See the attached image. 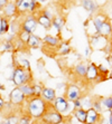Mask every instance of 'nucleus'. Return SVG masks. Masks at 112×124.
Segmentation results:
<instances>
[{
  "mask_svg": "<svg viewBox=\"0 0 112 124\" xmlns=\"http://www.w3.org/2000/svg\"><path fill=\"white\" fill-rule=\"evenodd\" d=\"M48 104L49 103H47L42 96H33V97L26 100L25 105L23 106V111L32 116L33 120L39 121L45 111L47 110Z\"/></svg>",
  "mask_w": 112,
  "mask_h": 124,
  "instance_id": "nucleus-1",
  "label": "nucleus"
},
{
  "mask_svg": "<svg viewBox=\"0 0 112 124\" xmlns=\"http://www.w3.org/2000/svg\"><path fill=\"white\" fill-rule=\"evenodd\" d=\"M11 81L15 86H21L24 84L27 83H33L34 82V77H33L32 70L24 68V67L19 66V65H15L14 69H12V75H11Z\"/></svg>",
  "mask_w": 112,
  "mask_h": 124,
  "instance_id": "nucleus-2",
  "label": "nucleus"
},
{
  "mask_svg": "<svg viewBox=\"0 0 112 124\" xmlns=\"http://www.w3.org/2000/svg\"><path fill=\"white\" fill-rule=\"evenodd\" d=\"M64 121H65V116L55 110L53 104H48L47 110L39 120L42 124H62L64 123Z\"/></svg>",
  "mask_w": 112,
  "mask_h": 124,
  "instance_id": "nucleus-3",
  "label": "nucleus"
},
{
  "mask_svg": "<svg viewBox=\"0 0 112 124\" xmlns=\"http://www.w3.org/2000/svg\"><path fill=\"white\" fill-rule=\"evenodd\" d=\"M109 44H110V38L103 37L98 32L89 36V46L92 48V50L104 52Z\"/></svg>",
  "mask_w": 112,
  "mask_h": 124,
  "instance_id": "nucleus-4",
  "label": "nucleus"
},
{
  "mask_svg": "<svg viewBox=\"0 0 112 124\" xmlns=\"http://www.w3.org/2000/svg\"><path fill=\"white\" fill-rule=\"evenodd\" d=\"M53 106L56 111H58L60 113H62L64 116H67L69 114H72L73 112V105L71 102H69L64 97L63 95H60V96H56L55 101L53 102Z\"/></svg>",
  "mask_w": 112,
  "mask_h": 124,
  "instance_id": "nucleus-5",
  "label": "nucleus"
},
{
  "mask_svg": "<svg viewBox=\"0 0 112 124\" xmlns=\"http://www.w3.org/2000/svg\"><path fill=\"white\" fill-rule=\"evenodd\" d=\"M21 20V29L29 34H35L38 28L37 18L34 14H28L20 18Z\"/></svg>",
  "mask_w": 112,
  "mask_h": 124,
  "instance_id": "nucleus-6",
  "label": "nucleus"
},
{
  "mask_svg": "<svg viewBox=\"0 0 112 124\" xmlns=\"http://www.w3.org/2000/svg\"><path fill=\"white\" fill-rule=\"evenodd\" d=\"M25 102H26V97L23 94L21 90L18 86H15L9 93V103L12 106L21 108L25 105Z\"/></svg>",
  "mask_w": 112,
  "mask_h": 124,
  "instance_id": "nucleus-7",
  "label": "nucleus"
},
{
  "mask_svg": "<svg viewBox=\"0 0 112 124\" xmlns=\"http://www.w3.org/2000/svg\"><path fill=\"white\" fill-rule=\"evenodd\" d=\"M63 96L69 102H73V101H75V100H78V98H81L83 96V91H82V88H81L78 85L69 83V84H67V86H66V90H65V92H64Z\"/></svg>",
  "mask_w": 112,
  "mask_h": 124,
  "instance_id": "nucleus-8",
  "label": "nucleus"
},
{
  "mask_svg": "<svg viewBox=\"0 0 112 124\" xmlns=\"http://www.w3.org/2000/svg\"><path fill=\"white\" fill-rule=\"evenodd\" d=\"M43 39V48L49 49L52 52L56 53V49H57L60 43L62 41V37H58V36H53V35H44Z\"/></svg>",
  "mask_w": 112,
  "mask_h": 124,
  "instance_id": "nucleus-9",
  "label": "nucleus"
},
{
  "mask_svg": "<svg viewBox=\"0 0 112 124\" xmlns=\"http://www.w3.org/2000/svg\"><path fill=\"white\" fill-rule=\"evenodd\" d=\"M100 76V72H99L98 65L93 62H90L87 64V68H86V74H85V79L87 82H96V79Z\"/></svg>",
  "mask_w": 112,
  "mask_h": 124,
  "instance_id": "nucleus-10",
  "label": "nucleus"
},
{
  "mask_svg": "<svg viewBox=\"0 0 112 124\" xmlns=\"http://www.w3.org/2000/svg\"><path fill=\"white\" fill-rule=\"evenodd\" d=\"M2 16L3 17L8 18V19H11L18 16V11H17V6H16V2L15 0H9L8 2L3 6L2 8Z\"/></svg>",
  "mask_w": 112,
  "mask_h": 124,
  "instance_id": "nucleus-11",
  "label": "nucleus"
},
{
  "mask_svg": "<svg viewBox=\"0 0 112 124\" xmlns=\"http://www.w3.org/2000/svg\"><path fill=\"white\" fill-rule=\"evenodd\" d=\"M80 3L82 8L85 10L87 14L92 17L98 11H100V6H99L95 0H80Z\"/></svg>",
  "mask_w": 112,
  "mask_h": 124,
  "instance_id": "nucleus-12",
  "label": "nucleus"
},
{
  "mask_svg": "<svg viewBox=\"0 0 112 124\" xmlns=\"http://www.w3.org/2000/svg\"><path fill=\"white\" fill-rule=\"evenodd\" d=\"M32 1L33 0H15L18 11L17 18H21L29 14V7H30Z\"/></svg>",
  "mask_w": 112,
  "mask_h": 124,
  "instance_id": "nucleus-13",
  "label": "nucleus"
},
{
  "mask_svg": "<svg viewBox=\"0 0 112 124\" xmlns=\"http://www.w3.org/2000/svg\"><path fill=\"white\" fill-rule=\"evenodd\" d=\"M106 19H108V16H106L105 14H103V12L98 11L95 15H93L92 18H91V23H92V27L95 32H99L101 26H102V23H103Z\"/></svg>",
  "mask_w": 112,
  "mask_h": 124,
  "instance_id": "nucleus-14",
  "label": "nucleus"
},
{
  "mask_svg": "<svg viewBox=\"0 0 112 124\" xmlns=\"http://www.w3.org/2000/svg\"><path fill=\"white\" fill-rule=\"evenodd\" d=\"M19 116L20 113L17 110H11L8 113L3 114V118L1 124H19Z\"/></svg>",
  "mask_w": 112,
  "mask_h": 124,
  "instance_id": "nucleus-15",
  "label": "nucleus"
},
{
  "mask_svg": "<svg viewBox=\"0 0 112 124\" xmlns=\"http://www.w3.org/2000/svg\"><path fill=\"white\" fill-rule=\"evenodd\" d=\"M42 97L47 102V103L52 104L55 101V98L57 96V92L56 90H54L53 87H48V86H44L43 91H42Z\"/></svg>",
  "mask_w": 112,
  "mask_h": 124,
  "instance_id": "nucleus-16",
  "label": "nucleus"
},
{
  "mask_svg": "<svg viewBox=\"0 0 112 124\" xmlns=\"http://www.w3.org/2000/svg\"><path fill=\"white\" fill-rule=\"evenodd\" d=\"M66 25V19L62 16H54V18L52 19V27L57 31V36L60 37V34H62V30L65 27Z\"/></svg>",
  "mask_w": 112,
  "mask_h": 124,
  "instance_id": "nucleus-17",
  "label": "nucleus"
},
{
  "mask_svg": "<svg viewBox=\"0 0 112 124\" xmlns=\"http://www.w3.org/2000/svg\"><path fill=\"white\" fill-rule=\"evenodd\" d=\"M72 52H73V48H72V46H71V44H69V40L67 41L62 40L60 43V45H58L57 49H56V54H57L58 56H62V57L69 55Z\"/></svg>",
  "mask_w": 112,
  "mask_h": 124,
  "instance_id": "nucleus-18",
  "label": "nucleus"
},
{
  "mask_svg": "<svg viewBox=\"0 0 112 124\" xmlns=\"http://www.w3.org/2000/svg\"><path fill=\"white\" fill-rule=\"evenodd\" d=\"M35 16L37 18L38 25L43 27L45 30H49V29L53 28L52 27V19H49V18H47L46 16H44L42 12H39V10L35 14Z\"/></svg>",
  "mask_w": 112,
  "mask_h": 124,
  "instance_id": "nucleus-19",
  "label": "nucleus"
},
{
  "mask_svg": "<svg viewBox=\"0 0 112 124\" xmlns=\"http://www.w3.org/2000/svg\"><path fill=\"white\" fill-rule=\"evenodd\" d=\"M86 68H87V63L86 62H78L74 67H73V74L78 78L82 79L85 77Z\"/></svg>",
  "mask_w": 112,
  "mask_h": 124,
  "instance_id": "nucleus-20",
  "label": "nucleus"
},
{
  "mask_svg": "<svg viewBox=\"0 0 112 124\" xmlns=\"http://www.w3.org/2000/svg\"><path fill=\"white\" fill-rule=\"evenodd\" d=\"M43 46V39L37 34H32L27 43V48L29 49H39Z\"/></svg>",
  "mask_w": 112,
  "mask_h": 124,
  "instance_id": "nucleus-21",
  "label": "nucleus"
},
{
  "mask_svg": "<svg viewBox=\"0 0 112 124\" xmlns=\"http://www.w3.org/2000/svg\"><path fill=\"white\" fill-rule=\"evenodd\" d=\"M101 113L96 112V111L91 107L89 110L86 111V121H85V124H98L99 120L101 117Z\"/></svg>",
  "mask_w": 112,
  "mask_h": 124,
  "instance_id": "nucleus-22",
  "label": "nucleus"
},
{
  "mask_svg": "<svg viewBox=\"0 0 112 124\" xmlns=\"http://www.w3.org/2000/svg\"><path fill=\"white\" fill-rule=\"evenodd\" d=\"M15 53V41H10L6 38L0 39V54Z\"/></svg>",
  "mask_w": 112,
  "mask_h": 124,
  "instance_id": "nucleus-23",
  "label": "nucleus"
},
{
  "mask_svg": "<svg viewBox=\"0 0 112 124\" xmlns=\"http://www.w3.org/2000/svg\"><path fill=\"white\" fill-rule=\"evenodd\" d=\"M98 34H100L101 36H103V37H105V38L112 37V23L109 19H106V20L102 23V26H101Z\"/></svg>",
  "mask_w": 112,
  "mask_h": 124,
  "instance_id": "nucleus-24",
  "label": "nucleus"
},
{
  "mask_svg": "<svg viewBox=\"0 0 112 124\" xmlns=\"http://www.w3.org/2000/svg\"><path fill=\"white\" fill-rule=\"evenodd\" d=\"M21 30V20L20 18H11L10 19V27H9V32L15 36H17L19 31Z\"/></svg>",
  "mask_w": 112,
  "mask_h": 124,
  "instance_id": "nucleus-25",
  "label": "nucleus"
},
{
  "mask_svg": "<svg viewBox=\"0 0 112 124\" xmlns=\"http://www.w3.org/2000/svg\"><path fill=\"white\" fill-rule=\"evenodd\" d=\"M72 115L73 117L81 124H85V121H86V110L80 107V108H75L73 110L72 112Z\"/></svg>",
  "mask_w": 112,
  "mask_h": 124,
  "instance_id": "nucleus-26",
  "label": "nucleus"
},
{
  "mask_svg": "<svg viewBox=\"0 0 112 124\" xmlns=\"http://www.w3.org/2000/svg\"><path fill=\"white\" fill-rule=\"evenodd\" d=\"M9 27H10V19L1 16L0 17V37L8 34Z\"/></svg>",
  "mask_w": 112,
  "mask_h": 124,
  "instance_id": "nucleus-27",
  "label": "nucleus"
},
{
  "mask_svg": "<svg viewBox=\"0 0 112 124\" xmlns=\"http://www.w3.org/2000/svg\"><path fill=\"white\" fill-rule=\"evenodd\" d=\"M19 88L21 90V92H23V94L25 95L26 100H28V98H30V97H33V96H35L34 88H33V83L24 84V85L19 86Z\"/></svg>",
  "mask_w": 112,
  "mask_h": 124,
  "instance_id": "nucleus-28",
  "label": "nucleus"
},
{
  "mask_svg": "<svg viewBox=\"0 0 112 124\" xmlns=\"http://www.w3.org/2000/svg\"><path fill=\"white\" fill-rule=\"evenodd\" d=\"M81 104H82V108L84 110H89L92 107V104H93V97L91 96H87V95H84L81 97Z\"/></svg>",
  "mask_w": 112,
  "mask_h": 124,
  "instance_id": "nucleus-29",
  "label": "nucleus"
},
{
  "mask_svg": "<svg viewBox=\"0 0 112 124\" xmlns=\"http://www.w3.org/2000/svg\"><path fill=\"white\" fill-rule=\"evenodd\" d=\"M101 103L103 106V111H112V96H104L101 97Z\"/></svg>",
  "mask_w": 112,
  "mask_h": 124,
  "instance_id": "nucleus-30",
  "label": "nucleus"
},
{
  "mask_svg": "<svg viewBox=\"0 0 112 124\" xmlns=\"http://www.w3.org/2000/svg\"><path fill=\"white\" fill-rule=\"evenodd\" d=\"M15 65H19V66L24 67V68L28 69V70H32V66H30V62L27 59V58H23V57H19L17 61L14 62V66Z\"/></svg>",
  "mask_w": 112,
  "mask_h": 124,
  "instance_id": "nucleus-31",
  "label": "nucleus"
},
{
  "mask_svg": "<svg viewBox=\"0 0 112 124\" xmlns=\"http://www.w3.org/2000/svg\"><path fill=\"white\" fill-rule=\"evenodd\" d=\"M30 35H32V34H29V32H27V31H25V30H23V29H21V30L19 31V34L17 35V38H18V40H19L20 43L27 46V43H28V40H29Z\"/></svg>",
  "mask_w": 112,
  "mask_h": 124,
  "instance_id": "nucleus-32",
  "label": "nucleus"
},
{
  "mask_svg": "<svg viewBox=\"0 0 112 124\" xmlns=\"http://www.w3.org/2000/svg\"><path fill=\"white\" fill-rule=\"evenodd\" d=\"M92 107L94 108L96 112H99V113H102L104 112L103 111V106H102V103H101V96H96V97H94L93 98V104H92Z\"/></svg>",
  "mask_w": 112,
  "mask_h": 124,
  "instance_id": "nucleus-33",
  "label": "nucleus"
},
{
  "mask_svg": "<svg viewBox=\"0 0 112 124\" xmlns=\"http://www.w3.org/2000/svg\"><path fill=\"white\" fill-rule=\"evenodd\" d=\"M33 121V118L30 115H28L26 112H24L21 110L20 112V116H19V124H29Z\"/></svg>",
  "mask_w": 112,
  "mask_h": 124,
  "instance_id": "nucleus-34",
  "label": "nucleus"
},
{
  "mask_svg": "<svg viewBox=\"0 0 112 124\" xmlns=\"http://www.w3.org/2000/svg\"><path fill=\"white\" fill-rule=\"evenodd\" d=\"M43 87H44V85H42V84L33 82V88H34L35 96H40V95H42V91H43Z\"/></svg>",
  "mask_w": 112,
  "mask_h": 124,
  "instance_id": "nucleus-35",
  "label": "nucleus"
},
{
  "mask_svg": "<svg viewBox=\"0 0 112 124\" xmlns=\"http://www.w3.org/2000/svg\"><path fill=\"white\" fill-rule=\"evenodd\" d=\"M98 68H99V72H100V75H103V76L108 77V74H109V72H110V69L108 68V66H105L104 64H99Z\"/></svg>",
  "mask_w": 112,
  "mask_h": 124,
  "instance_id": "nucleus-36",
  "label": "nucleus"
},
{
  "mask_svg": "<svg viewBox=\"0 0 112 124\" xmlns=\"http://www.w3.org/2000/svg\"><path fill=\"white\" fill-rule=\"evenodd\" d=\"M66 86H67V84L62 82V83H58L57 84L56 90H58V92H63V94H64V92H65V90H66Z\"/></svg>",
  "mask_w": 112,
  "mask_h": 124,
  "instance_id": "nucleus-37",
  "label": "nucleus"
},
{
  "mask_svg": "<svg viewBox=\"0 0 112 124\" xmlns=\"http://www.w3.org/2000/svg\"><path fill=\"white\" fill-rule=\"evenodd\" d=\"M71 103H72V105H73V110L82 107V104H81V98H78V100H75V101L71 102Z\"/></svg>",
  "mask_w": 112,
  "mask_h": 124,
  "instance_id": "nucleus-38",
  "label": "nucleus"
},
{
  "mask_svg": "<svg viewBox=\"0 0 112 124\" xmlns=\"http://www.w3.org/2000/svg\"><path fill=\"white\" fill-rule=\"evenodd\" d=\"M6 100L2 97V96H0V113H2L3 110H5V107H6Z\"/></svg>",
  "mask_w": 112,
  "mask_h": 124,
  "instance_id": "nucleus-39",
  "label": "nucleus"
},
{
  "mask_svg": "<svg viewBox=\"0 0 112 124\" xmlns=\"http://www.w3.org/2000/svg\"><path fill=\"white\" fill-rule=\"evenodd\" d=\"M105 62L109 67H112V54H106L105 56Z\"/></svg>",
  "mask_w": 112,
  "mask_h": 124,
  "instance_id": "nucleus-40",
  "label": "nucleus"
},
{
  "mask_svg": "<svg viewBox=\"0 0 112 124\" xmlns=\"http://www.w3.org/2000/svg\"><path fill=\"white\" fill-rule=\"evenodd\" d=\"M98 124H109V122H108V117H106V116L101 115V117H100V120H99Z\"/></svg>",
  "mask_w": 112,
  "mask_h": 124,
  "instance_id": "nucleus-41",
  "label": "nucleus"
},
{
  "mask_svg": "<svg viewBox=\"0 0 112 124\" xmlns=\"http://www.w3.org/2000/svg\"><path fill=\"white\" fill-rule=\"evenodd\" d=\"M84 53H85V57L89 58L90 56H91V53H92V48H91V47L87 45V46L85 47V52H84Z\"/></svg>",
  "mask_w": 112,
  "mask_h": 124,
  "instance_id": "nucleus-42",
  "label": "nucleus"
},
{
  "mask_svg": "<svg viewBox=\"0 0 112 124\" xmlns=\"http://www.w3.org/2000/svg\"><path fill=\"white\" fill-rule=\"evenodd\" d=\"M106 113H108V122H109V124H112V111H106Z\"/></svg>",
  "mask_w": 112,
  "mask_h": 124,
  "instance_id": "nucleus-43",
  "label": "nucleus"
},
{
  "mask_svg": "<svg viewBox=\"0 0 112 124\" xmlns=\"http://www.w3.org/2000/svg\"><path fill=\"white\" fill-rule=\"evenodd\" d=\"M9 0H0V8H3V6L8 2Z\"/></svg>",
  "mask_w": 112,
  "mask_h": 124,
  "instance_id": "nucleus-44",
  "label": "nucleus"
},
{
  "mask_svg": "<svg viewBox=\"0 0 112 124\" xmlns=\"http://www.w3.org/2000/svg\"><path fill=\"white\" fill-rule=\"evenodd\" d=\"M29 124H42V123H40V122L38 121V120H33V121L30 122Z\"/></svg>",
  "mask_w": 112,
  "mask_h": 124,
  "instance_id": "nucleus-45",
  "label": "nucleus"
},
{
  "mask_svg": "<svg viewBox=\"0 0 112 124\" xmlns=\"http://www.w3.org/2000/svg\"><path fill=\"white\" fill-rule=\"evenodd\" d=\"M108 79H112V70H110L108 74Z\"/></svg>",
  "mask_w": 112,
  "mask_h": 124,
  "instance_id": "nucleus-46",
  "label": "nucleus"
},
{
  "mask_svg": "<svg viewBox=\"0 0 112 124\" xmlns=\"http://www.w3.org/2000/svg\"><path fill=\"white\" fill-rule=\"evenodd\" d=\"M3 90H5V86H3L2 84L0 83V92H1V91H3Z\"/></svg>",
  "mask_w": 112,
  "mask_h": 124,
  "instance_id": "nucleus-47",
  "label": "nucleus"
},
{
  "mask_svg": "<svg viewBox=\"0 0 112 124\" xmlns=\"http://www.w3.org/2000/svg\"><path fill=\"white\" fill-rule=\"evenodd\" d=\"M37 1H38L39 3H45V2L47 1V0H37Z\"/></svg>",
  "mask_w": 112,
  "mask_h": 124,
  "instance_id": "nucleus-48",
  "label": "nucleus"
},
{
  "mask_svg": "<svg viewBox=\"0 0 112 124\" xmlns=\"http://www.w3.org/2000/svg\"><path fill=\"white\" fill-rule=\"evenodd\" d=\"M2 16V8H0V17Z\"/></svg>",
  "mask_w": 112,
  "mask_h": 124,
  "instance_id": "nucleus-49",
  "label": "nucleus"
},
{
  "mask_svg": "<svg viewBox=\"0 0 112 124\" xmlns=\"http://www.w3.org/2000/svg\"><path fill=\"white\" fill-rule=\"evenodd\" d=\"M0 96H2V95H1V93H0Z\"/></svg>",
  "mask_w": 112,
  "mask_h": 124,
  "instance_id": "nucleus-50",
  "label": "nucleus"
}]
</instances>
